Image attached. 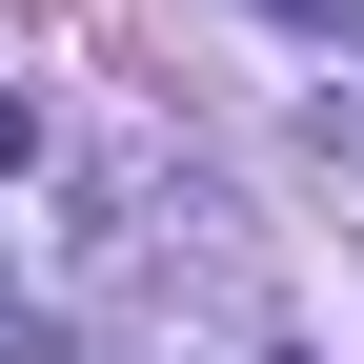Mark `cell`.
<instances>
[{"label": "cell", "mask_w": 364, "mask_h": 364, "mask_svg": "<svg viewBox=\"0 0 364 364\" xmlns=\"http://www.w3.org/2000/svg\"><path fill=\"white\" fill-rule=\"evenodd\" d=\"M284 21H344V0H284Z\"/></svg>", "instance_id": "6da1fadb"}]
</instances>
